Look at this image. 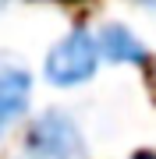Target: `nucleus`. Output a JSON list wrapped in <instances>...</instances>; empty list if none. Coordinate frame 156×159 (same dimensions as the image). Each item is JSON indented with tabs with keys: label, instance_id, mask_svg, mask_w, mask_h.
Masks as SVG:
<instances>
[{
	"label": "nucleus",
	"instance_id": "f257e3e1",
	"mask_svg": "<svg viewBox=\"0 0 156 159\" xmlns=\"http://www.w3.org/2000/svg\"><path fill=\"white\" fill-rule=\"evenodd\" d=\"M99 67V46H96V32L89 29H71L60 43L50 46L43 74L50 85L57 89H75L82 81H89Z\"/></svg>",
	"mask_w": 156,
	"mask_h": 159
},
{
	"label": "nucleus",
	"instance_id": "f03ea898",
	"mask_svg": "<svg viewBox=\"0 0 156 159\" xmlns=\"http://www.w3.org/2000/svg\"><path fill=\"white\" fill-rule=\"evenodd\" d=\"M29 152L35 159H85V138L68 113L50 110L29 131Z\"/></svg>",
	"mask_w": 156,
	"mask_h": 159
},
{
	"label": "nucleus",
	"instance_id": "7ed1b4c3",
	"mask_svg": "<svg viewBox=\"0 0 156 159\" xmlns=\"http://www.w3.org/2000/svg\"><path fill=\"white\" fill-rule=\"evenodd\" d=\"M32 96V78L18 60H0V138L14 120L25 117Z\"/></svg>",
	"mask_w": 156,
	"mask_h": 159
},
{
	"label": "nucleus",
	"instance_id": "20e7f679",
	"mask_svg": "<svg viewBox=\"0 0 156 159\" xmlns=\"http://www.w3.org/2000/svg\"><path fill=\"white\" fill-rule=\"evenodd\" d=\"M99 57L110 64H142L145 60V46L128 25H103L96 32Z\"/></svg>",
	"mask_w": 156,
	"mask_h": 159
}]
</instances>
